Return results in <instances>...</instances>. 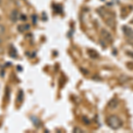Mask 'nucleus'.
Wrapping results in <instances>:
<instances>
[{
	"mask_svg": "<svg viewBox=\"0 0 133 133\" xmlns=\"http://www.w3.org/2000/svg\"><path fill=\"white\" fill-rule=\"evenodd\" d=\"M107 124L113 130H118L123 126V122L116 115H110L106 120Z\"/></svg>",
	"mask_w": 133,
	"mask_h": 133,
	"instance_id": "obj_1",
	"label": "nucleus"
},
{
	"mask_svg": "<svg viewBox=\"0 0 133 133\" xmlns=\"http://www.w3.org/2000/svg\"><path fill=\"white\" fill-rule=\"evenodd\" d=\"M101 36H102L103 39H104V41H106L107 43L111 44V43L113 42L112 35H111L108 31H107L106 29H102V30H101Z\"/></svg>",
	"mask_w": 133,
	"mask_h": 133,
	"instance_id": "obj_2",
	"label": "nucleus"
},
{
	"mask_svg": "<svg viewBox=\"0 0 133 133\" xmlns=\"http://www.w3.org/2000/svg\"><path fill=\"white\" fill-rule=\"evenodd\" d=\"M123 32L125 33V35L128 36V37H130V38H133V30L130 29V27L128 26H124L123 28Z\"/></svg>",
	"mask_w": 133,
	"mask_h": 133,
	"instance_id": "obj_3",
	"label": "nucleus"
},
{
	"mask_svg": "<svg viewBox=\"0 0 133 133\" xmlns=\"http://www.w3.org/2000/svg\"><path fill=\"white\" fill-rule=\"evenodd\" d=\"M118 104H119V101H118V99H117L116 98H114L113 99H111L110 101H109L108 107L110 108H115L118 106Z\"/></svg>",
	"mask_w": 133,
	"mask_h": 133,
	"instance_id": "obj_4",
	"label": "nucleus"
},
{
	"mask_svg": "<svg viewBox=\"0 0 133 133\" xmlns=\"http://www.w3.org/2000/svg\"><path fill=\"white\" fill-rule=\"evenodd\" d=\"M10 18L12 21L14 22H16L17 20H18V12L16 10H14L12 12H11V15H10Z\"/></svg>",
	"mask_w": 133,
	"mask_h": 133,
	"instance_id": "obj_5",
	"label": "nucleus"
},
{
	"mask_svg": "<svg viewBox=\"0 0 133 133\" xmlns=\"http://www.w3.org/2000/svg\"><path fill=\"white\" fill-rule=\"evenodd\" d=\"M106 22L109 27H111V28L115 27V19H114L113 17H108L106 20Z\"/></svg>",
	"mask_w": 133,
	"mask_h": 133,
	"instance_id": "obj_6",
	"label": "nucleus"
},
{
	"mask_svg": "<svg viewBox=\"0 0 133 133\" xmlns=\"http://www.w3.org/2000/svg\"><path fill=\"white\" fill-rule=\"evenodd\" d=\"M9 54H10V56L12 57V58H16L17 57L16 50L14 49V46H10V48H9Z\"/></svg>",
	"mask_w": 133,
	"mask_h": 133,
	"instance_id": "obj_7",
	"label": "nucleus"
},
{
	"mask_svg": "<svg viewBox=\"0 0 133 133\" xmlns=\"http://www.w3.org/2000/svg\"><path fill=\"white\" fill-rule=\"evenodd\" d=\"M88 53H89L90 56L91 58H93V59H97V58H98V53L94 50H89L88 51Z\"/></svg>",
	"mask_w": 133,
	"mask_h": 133,
	"instance_id": "obj_8",
	"label": "nucleus"
},
{
	"mask_svg": "<svg viewBox=\"0 0 133 133\" xmlns=\"http://www.w3.org/2000/svg\"><path fill=\"white\" fill-rule=\"evenodd\" d=\"M29 29V25H20L18 27V30L20 32H25Z\"/></svg>",
	"mask_w": 133,
	"mask_h": 133,
	"instance_id": "obj_9",
	"label": "nucleus"
},
{
	"mask_svg": "<svg viewBox=\"0 0 133 133\" xmlns=\"http://www.w3.org/2000/svg\"><path fill=\"white\" fill-rule=\"evenodd\" d=\"M31 120H32V122L34 123V124H36V125L39 126L40 121L38 120V118H37V117H32V118H31Z\"/></svg>",
	"mask_w": 133,
	"mask_h": 133,
	"instance_id": "obj_10",
	"label": "nucleus"
},
{
	"mask_svg": "<svg viewBox=\"0 0 133 133\" xmlns=\"http://www.w3.org/2000/svg\"><path fill=\"white\" fill-rule=\"evenodd\" d=\"M22 98H23V92L22 91H20L18 94V102L22 101Z\"/></svg>",
	"mask_w": 133,
	"mask_h": 133,
	"instance_id": "obj_11",
	"label": "nucleus"
},
{
	"mask_svg": "<svg viewBox=\"0 0 133 133\" xmlns=\"http://www.w3.org/2000/svg\"><path fill=\"white\" fill-rule=\"evenodd\" d=\"M73 132H79V133H82L83 132V130H82V129H80V128H78V127H76L73 130Z\"/></svg>",
	"mask_w": 133,
	"mask_h": 133,
	"instance_id": "obj_12",
	"label": "nucleus"
},
{
	"mask_svg": "<svg viewBox=\"0 0 133 133\" xmlns=\"http://www.w3.org/2000/svg\"><path fill=\"white\" fill-rule=\"evenodd\" d=\"M126 53H127L128 56L133 58V51H126Z\"/></svg>",
	"mask_w": 133,
	"mask_h": 133,
	"instance_id": "obj_13",
	"label": "nucleus"
},
{
	"mask_svg": "<svg viewBox=\"0 0 133 133\" xmlns=\"http://www.w3.org/2000/svg\"><path fill=\"white\" fill-rule=\"evenodd\" d=\"M4 31H5V28H4L2 25H0V34L4 33Z\"/></svg>",
	"mask_w": 133,
	"mask_h": 133,
	"instance_id": "obj_14",
	"label": "nucleus"
},
{
	"mask_svg": "<svg viewBox=\"0 0 133 133\" xmlns=\"http://www.w3.org/2000/svg\"><path fill=\"white\" fill-rule=\"evenodd\" d=\"M21 20H22V21H26V20H27V18H26V16L24 15V14L21 15Z\"/></svg>",
	"mask_w": 133,
	"mask_h": 133,
	"instance_id": "obj_15",
	"label": "nucleus"
},
{
	"mask_svg": "<svg viewBox=\"0 0 133 133\" xmlns=\"http://www.w3.org/2000/svg\"><path fill=\"white\" fill-rule=\"evenodd\" d=\"M83 122H84V123H90V121L87 119L86 117H83Z\"/></svg>",
	"mask_w": 133,
	"mask_h": 133,
	"instance_id": "obj_16",
	"label": "nucleus"
},
{
	"mask_svg": "<svg viewBox=\"0 0 133 133\" xmlns=\"http://www.w3.org/2000/svg\"><path fill=\"white\" fill-rule=\"evenodd\" d=\"M129 42H130V44H131L132 45H133V38H131V39H130V41H129Z\"/></svg>",
	"mask_w": 133,
	"mask_h": 133,
	"instance_id": "obj_17",
	"label": "nucleus"
},
{
	"mask_svg": "<svg viewBox=\"0 0 133 133\" xmlns=\"http://www.w3.org/2000/svg\"><path fill=\"white\" fill-rule=\"evenodd\" d=\"M1 2H2V0H0V4H1Z\"/></svg>",
	"mask_w": 133,
	"mask_h": 133,
	"instance_id": "obj_18",
	"label": "nucleus"
}]
</instances>
